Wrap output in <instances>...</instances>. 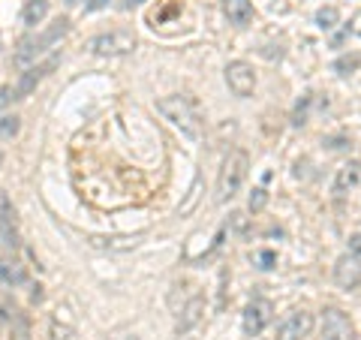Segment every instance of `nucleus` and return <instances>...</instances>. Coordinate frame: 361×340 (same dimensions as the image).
<instances>
[{
	"label": "nucleus",
	"mask_w": 361,
	"mask_h": 340,
	"mask_svg": "<svg viewBox=\"0 0 361 340\" xmlns=\"http://www.w3.org/2000/svg\"><path fill=\"white\" fill-rule=\"evenodd\" d=\"M157 111H160L175 130H180V135H187V139H199L202 135V121L196 115V106L190 103L187 97H180V94L163 97L160 103H157Z\"/></svg>",
	"instance_id": "nucleus-1"
},
{
	"label": "nucleus",
	"mask_w": 361,
	"mask_h": 340,
	"mask_svg": "<svg viewBox=\"0 0 361 340\" xmlns=\"http://www.w3.org/2000/svg\"><path fill=\"white\" fill-rule=\"evenodd\" d=\"M66 33H70V18H54L51 25L39 33V37H30V40H25V42L18 45L16 54H13V63H16V66H30V63H37L39 54L49 51L54 42H61Z\"/></svg>",
	"instance_id": "nucleus-2"
},
{
	"label": "nucleus",
	"mask_w": 361,
	"mask_h": 340,
	"mask_svg": "<svg viewBox=\"0 0 361 340\" xmlns=\"http://www.w3.org/2000/svg\"><path fill=\"white\" fill-rule=\"evenodd\" d=\"M247 172H250V157L244 151H232L229 157L223 160L220 169V178H217V202H229L241 193Z\"/></svg>",
	"instance_id": "nucleus-3"
},
{
	"label": "nucleus",
	"mask_w": 361,
	"mask_h": 340,
	"mask_svg": "<svg viewBox=\"0 0 361 340\" xmlns=\"http://www.w3.org/2000/svg\"><path fill=\"white\" fill-rule=\"evenodd\" d=\"M87 49L97 54V58H121V54H130L135 49V37L130 30H109L99 33L87 42Z\"/></svg>",
	"instance_id": "nucleus-4"
},
{
	"label": "nucleus",
	"mask_w": 361,
	"mask_h": 340,
	"mask_svg": "<svg viewBox=\"0 0 361 340\" xmlns=\"http://www.w3.org/2000/svg\"><path fill=\"white\" fill-rule=\"evenodd\" d=\"M313 328V313L310 310H289L283 320L277 322L274 340H304Z\"/></svg>",
	"instance_id": "nucleus-5"
},
{
	"label": "nucleus",
	"mask_w": 361,
	"mask_h": 340,
	"mask_svg": "<svg viewBox=\"0 0 361 340\" xmlns=\"http://www.w3.org/2000/svg\"><path fill=\"white\" fill-rule=\"evenodd\" d=\"M353 334H355V328L343 310H337V308L322 310V322H319L322 340H353Z\"/></svg>",
	"instance_id": "nucleus-6"
},
{
	"label": "nucleus",
	"mask_w": 361,
	"mask_h": 340,
	"mask_svg": "<svg viewBox=\"0 0 361 340\" xmlns=\"http://www.w3.org/2000/svg\"><path fill=\"white\" fill-rule=\"evenodd\" d=\"M226 85L235 97H250L256 90V73L247 61H232L226 66Z\"/></svg>",
	"instance_id": "nucleus-7"
},
{
	"label": "nucleus",
	"mask_w": 361,
	"mask_h": 340,
	"mask_svg": "<svg viewBox=\"0 0 361 340\" xmlns=\"http://www.w3.org/2000/svg\"><path fill=\"white\" fill-rule=\"evenodd\" d=\"M271 313H274V308H271L268 298H253V301L244 308V316H241L244 334H247V337L262 334L265 328H268V322H271Z\"/></svg>",
	"instance_id": "nucleus-8"
},
{
	"label": "nucleus",
	"mask_w": 361,
	"mask_h": 340,
	"mask_svg": "<svg viewBox=\"0 0 361 340\" xmlns=\"http://www.w3.org/2000/svg\"><path fill=\"white\" fill-rule=\"evenodd\" d=\"M334 283L341 289H358L361 286V256L343 253L334 262Z\"/></svg>",
	"instance_id": "nucleus-9"
},
{
	"label": "nucleus",
	"mask_w": 361,
	"mask_h": 340,
	"mask_svg": "<svg viewBox=\"0 0 361 340\" xmlns=\"http://www.w3.org/2000/svg\"><path fill=\"white\" fill-rule=\"evenodd\" d=\"M54 66H58V58H51V61H45V63H33V66H27L25 73H21V78H18V85H16V90H18V99H25L27 94H33L37 90V85L42 82L45 75H49Z\"/></svg>",
	"instance_id": "nucleus-10"
},
{
	"label": "nucleus",
	"mask_w": 361,
	"mask_h": 340,
	"mask_svg": "<svg viewBox=\"0 0 361 340\" xmlns=\"http://www.w3.org/2000/svg\"><path fill=\"white\" fill-rule=\"evenodd\" d=\"M0 244L18 247V220H16V208L9 199H0Z\"/></svg>",
	"instance_id": "nucleus-11"
},
{
	"label": "nucleus",
	"mask_w": 361,
	"mask_h": 340,
	"mask_svg": "<svg viewBox=\"0 0 361 340\" xmlns=\"http://www.w3.org/2000/svg\"><path fill=\"white\" fill-rule=\"evenodd\" d=\"M355 187H361V163H343L334 178V196H346Z\"/></svg>",
	"instance_id": "nucleus-12"
},
{
	"label": "nucleus",
	"mask_w": 361,
	"mask_h": 340,
	"mask_svg": "<svg viewBox=\"0 0 361 340\" xmlns=\"http://www.w3.org/2000/svg\"><path fill=\"white\" fill-rule=\"evenodd\" d=\"M223 13L235 28H244L253 21V4L250 0H223Z\"/></svg>",
	"instance_id": "nucleus-13"
},
{
	"label": "nucleus",
	"mask_w": 361,
	"mask_h": 340,
	"mask_svg": "<svg viewBox=\"0 0 361 340\" xmlns=\"http://www.w3.org/2000/svg\"><path fill=\"white\" fill-rule=\"evenodd\" d=\"M202 310H205V301H202V296H193L184 308H180V316H178V334L190 332L199 320H202Z\"/></svg>",
	"instance_id": "nucleus-14"
},
{
	"label": "nucleus",
	"mask_w": 361,
	"mask_h": 340,
	"mask_svg": "<svg viewBox=\"0 0 361 340\" xmlns=\"http://www.w3.org/2000/svg\"><path fill=\"white\" fill-rule=\"evenodd\" d=\"M27 280V271L18 259H0V283L4 286H21Z\"/></svg>",
	"instance_id": "nucleus-15"
},
{
	"label": "nucleus",
	"mask_w": 361,
	"mask_h": 340,
	"mask_svg": "<svg viewBox=\"0 0 361 340\" xmlns=\"http://www.w3.org/2000/svg\"><path fill=\"white\" fill-rule=\"evenodd\" d=\"M45 16H49V0H27L25 9H21V21H25L27 28L42 25Z\"/></svg>",
	"instance_id": "nucleus-16"
},
{
	"label": "nucleus",
	"mask_w": 361,
	"mask_h": 340,
	"mask_svg": "<svg viewBox=\"0 0 361 340\" xmlns=\"http://www.w3.org/2000/svg\"><path fill=\"white\" fill-rule=\"evenodd\" d=\"M316 25H319V30H334L337 25H341V13H337V6L316 9Z\"/></svg>",
	"instance_id": "nucleus-17"
},
{
	"label": "nucleus",
	"mask_w": 361,
	"mask_h": 340,
	"mask_svg": "<svg viewBox=\"0 0 361 340\" xmlns=\"http://www.w3.org/2000/svg\"><path fill=\"white\" fill-rule=\"evenodd\" d=\"M49 334H51V340H78L75 328H73V325H66V322H61V320H51Z\"/></svg>",
	"instance_id": "nucleus-18"
},
{
	"label": "nucleus",
	"mask_w": 361,
	"mask_h": 340,
	"mask_svg": "<svg viewBox=\"0 0 361 340\" xmlns=\"http://www.w3.org/2000/svg\"><path fill=\"white\" fill-rule=\"evenodd\" d=\"M358 66H361V54H343V58L334 61V73L349 75V73H355Z\"/></svg>",
	"instance_id": "nucleus-19"
},
{
	"label": "nucleus",
	"mask_w": 361,
	"mask_h": 340,
	"mask_svg": "<svg viewBox=\"0 0 361 340\" xmlns=\"http://www.w3.org/2000/svg\"><path fill=\"white\" fill-rule=\"evenodd\" d=\"M265 205H268V190L256 187L250 193V199H247V208H250V214H259V211H265Z\"/></svg>",
	"instance_id": "nucleus-20"
},
{
	"label": "nucleus",
	"mask_w": 361,
	"mask_h": 340,
	"mask_svg": "<svg viewBox=\"0 0 361 340\" xmlns=\"http://www.w3.org/2000/svg\"><path fill=\"white\" fill-rule=\"evenodd\" d=\"M253 265L259 268V271H271L277 265V253L274 250H256L253 253Z\"/></svg>",
	"instance_id": "nucleus-21"
},
{
	"label": "nucleus",
	"mask_w": 361,
	"mask_h": 340,
	"mask_svg": "<svg viewBox=\"0 0 361 340\" xmlns=\"http://www.w3.org/2000/svg\"><path fill=\"white\" fill-rule=\"evenodd\" d=\"M18 127H21V121L16 115H4L0 118V139H13L18 133Z\"/></svg>",
	"instance_id": "nucleus-22"
},
{
	"label": "nucleus",
	"mask_w": 361,
	"mask_h": 340,
	"mask_svg": "<svg viewBox=\"0 0 361 340\" xmlns=\"http://www.w3.org/2000/svg\"><path fill=\"white\" fill-rule=\"evenodd\" d=\"M16 99H18V90H16L13 85H4V87H0V111H4L6 106H13Z\"/></svg>",
	"instance_id": "nucleus-23"
},
{
	"label": "nucleus",
	"mask_w": 361,
	"mask_h": 340,
	"mask_svg": "<svg viewBox=\"0 0 361 340\" xmlns=\"http://www.w3.org/2000/svg\"><path fill=\"white\" fill-rule=\"evenodd\" d=\"M349 253H355V256H361V232H355V235H349Z\"/></svg>",
	"instance_id": "nucleus-24"
},
{
	"label": "nucleus",
	"mask_w": 361,
	"mask_h": 340,
	"mask_svg": "<svg viewBox=\"0 0 361 340\" xmlns=\"http://www.w3.org/2000/svg\"><path fill=\"white\" fill-rule=\"evenodd\" d=\"M103 6H109V0H85L87 13H97V9H103Z\"/></svg>",
	"instance_id": "nucleus-25"
},
{
	"label": "nucleus",
	"mask_w": 361,
	"mask_h": 340,
	"mask_svg": "<svg viewBox=\"0 0 361 340\" xmlns=\"http://www.w3.org/2000/svg\"><path fill=\"white\" fill-rule=\"evenodd\" d=\"M142 4H145V0H123L121 6H123V9H133V6H142Z\"/></svg>",
	"instance_id": "nucleus-26"
},
{
	"label": "nucleus",
	"mask_w": 361,
	"mask_h": 340,
	"mask_svg": "<svg viewBox=\"0 0 361 340\" xmlns=\"http://www.w3.org/2000/svg\"><path fill=\"white\" fill-rule=\"evenodd\" d=\"M118 340H139V337H135V334H121Z\"/></svg>",
	"instance_id": "nucleus-27"
},
{
	"label": "nucleus",
	"mask_w": 361,
	"mask_h": 340,
	"mask_svg": "<svg viewBox=\"0 0 361 340\" xmlns=\"http://www.w3.org/2000/svg\"><path fill=\"white\" fill-rule=\"evenodd\" d=\"M0 166H4V154H0Z\"/></svg>",
	"instance_id": "nucleus-28"
}]
</instances>
